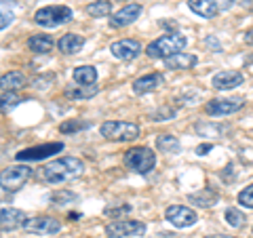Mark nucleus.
<instances>
[{"label":"nucleus","mask_w":253,"mask_h":238,"mask_svg":"<svg viewBox=\"0 0 253 238\" xmlns=\"http://www.w3.org/2000/svg\"><path fill=\"white\" fill-rule=\"evenodd\" d=\"M83 169L84 164L81 158H74V156L57 158V160L42 166V179L49 181V184H68V181H74L76 177H81Z\"/></svg>","instance_id":"obj_1"},{"label":"nucleus","mask_w":253,"mask_h":238,"mask_svg":"<svg viewBox=\"0 0 253 238\" xmlns=\"http://www.w3.org/2000/svg\"><path fill=\"white\" fill-rule=\"evenodd\" d=\"M186 36L181 34H167V36H161L152 40L148 46H146V55L152 59H167L171 55L179 53L181 49L186 46Z\"/></svg>","instance_id":"obj_2"},{"label":"nucleus","mask_w":253,"mask_h":238,"mask_svg":"<svg viewBox=\"0 0 253 238\" xmlns=\"http://www.w3.org/2000/svg\"><path fill=\"white\" fill-rule=\"evenodd\" d=\"M72 19V9L63 4H51V6H42L34 13V23L42 28H57L63 26Z\"/></svg>","instance_id":"obj_3"},{"label":"nucleus","mask_w":253,"mask_h":238,"mask_svg":"<svg viewBox=\"0 0 253 238\" xmlns=\"http://www.w3.org/2000/svg\"><path fill=\"white\" fill-rule=\"evenodd\" d=\"M125 164H126V169L135 171V173H139V175H146V173H150L154 169L156 154L150 148H144V146L131 148L129 152L125 154Z\"/></svg>","instance_id":"obj_4"},{"label":"nucleus","mask_w":253,"mask_h":238,"mask_svg":"<svg viewBox=\"0 0 253 238\" xmlns=\"http://www.w3.org/2000/svg\"><path fill=\"white\" fill-rule=\"evenodd\" d=\"M32 177V166L28 164H15V166H6L0 173V188L4 192H17L26 186V181Z\"/></svg>","instance_id":"obj_5"},{"label":"nucleus","mask_w":253,"mask_h":238,"mask_svg":"<svg viewBox=\"0 0 253 238\" xmlns=\"http://www.w3.org/2000/svg\"><path fill=\"white\" fill-rule=\"evenodd\" d=\"M101 135L110 141H133L139 137V126L135 122H123V120H110L101 124Z\"/></svg>","instance_id":"obj_6"},{"label":"nucleus","mask_w":253,"mask_h":238,"mask_svg":"<svg viewBox=\"0 0 253 238\" xmlns=\"http://www.w3.org/2000/svg\"><path fill=\"white\" fill-rule=\"evenodd\" d=\"M146 232V224L144 221H135V219H118L114 224H110L106 228V234L110 238H129V236H139Z\"/></svg>","instance_id":"obj_7"},{"label":"nucleus","mask_w":253,"mask_h":238,"mask_svg":"<svg viewBox=\"0 0 253 238\" xmlns=\"http://www.w3.org/2000/svg\"><path fill=\"white\" fill-rule=\"evenodd\" d=\"M21 228L30 234H57L61 230V221L55 217H49V215H38V217H30V219L26 217Z\"/></svg>","instance_id":"obj_8"},{"label":"nucleus","mask_w":253,"mask_h":238,"mask_svg":"<svg viewBox=\"0 0 253 238\" xmlns=\"http://www.w3.org/2000/svg\"><path fill=\"white\" fill-rule=\"evenodd\" d=\"M63 150L61 141H53V144H44V146H34L28 150H21V152L15 154L19 162H30V160H42V158H49L53 154H57Z\"/></svg>","instance_id":"obj_9"},{"label":"nucleus","mask_w":253,"mask_h":238,"mask_svg":"<svg viewBox=\"0 0 253 238\" xmlns=\"http://www.w3.org/2000/svg\"><path fill=\"white\" fill-rule=\"evenodd\" d=\"M165 217H167L175 228H190L199 221L196 213L190 207H184V204H171V207H167Z\"/></svg>","instance_id":"obj_10"},{"label":"nucleus","mask_w":253,"mask_h":238,"mask_svg":"<svg viewBox=\"0 0 253 238\" xmlns=\"http://www.w3.org/2000/svg\"><path fill=\"white\" fill-rule=\"evenodd\" d=\"M245 106L243 97H232V99H211L205 106V112L211 116H226V114H234Z\"/></svg>","instance_id":"obj_11"},{"label":"nucleus","mask_w":253,"mask_h":238,"mask_svg":"<svg viewBox=\"0 0 253 238\" xmlns=\"http://www.w3.org/2000/svg\"><path fill=\"white\" fill-rule=\"evenodd\" d=\"M110 51H112V55L116 59L131 61L141 53V44L137 40H133V38H125V40H116L112 46H110Z\"/></svg>","instance_id":"obj_12"},{"label":"nucleus","mask_w":253,"mask_h":238,"mask_svg":"<svg viewBox=\"0 0 253 238\" xmlns=\"http://www.w3.org/2000/svg\"><path fill=\"white\" fill-rule=\"evenodd\" d=\"M141 4H126L123 6L121 11H116L112 17H110V28H125V26H131L139 15H141Z\"/></svg>","instance_id":"obj_13"},{"label":"nucleus","mask_w":253,"mask_h":238,"mask_svg":"<svg viewBox=\"0 0 253 238\" xmlns=\"http://www.w3.org/2000/svg\"><path fill=\"white\" fill-rule=\"evenodd\" d=\"M245 82V76L236 70H224V72H217L215 76L211 78V84L215 86L217 91H228V89H234Z\"/></svg>","instance_id":"obj_14"},{"label":"nucleus","mask_w":253,"mask_h":238,"mask_svg":"<svg viewBox=\"0 0 253 238\" xmlns=\"http://www.w3.org/2000/svg\"><path fill=\"white\" fill-rule=\"evenodd\" d=\"M26 221V213L19 209H0V232L17 230Z\"/></svg>","instance_id":"obj_15"},{"label":"nucleus","mask_w":253,"mask_h":238,"mask_svg":"<svg viewBox=\"0 0 253 238\" xmlns=\"http://www.w3.org/2000/svg\"><path fill=\"white\" fill-rule=\"evenodd\" d=\"M163 82H165V78L158 74V72H154V74H146V76H141V78H137V80L133 82V91H135L137 95L152 93V91L158 89V86H163Z\"/></svg>","instance_id":"obj_16"},{"label":"nucleus","mask_w":253,"mask_h":238,"mask_svg":"<svg viewBox=\"0 0 253 238\" xmlns=\"http://www.w3.org/2000/svg\"><path fill=\"white\" fill-rule=\"evenodd\" d=\"M196 63H199L196 55L184 53V51H179V53H175V55H171V57L165 59V66H167L169 70H190V68H194Z\"/></svg>","instance_id":"obj_17"},{"label":"nucleus","mask_w":253,"mask_h":238,"mask_svg":"<svg viewBox=\"0 0 253 238\" xmlns=\"http://www.w3.org/2000/svg\"><path fill=\"white\" fill-rule=\"evenodd\" d=\"M188 6L203 19H213L219 13L215 0H188Z\"/></svg>","instance_id":"obj_18"},{"label":"nucleus","mask_w":253,"mask_h":238,"mask_svg":"<svg viewBox=\"0 0 253 238\" xmlns=\"http://www.w3.org/2000/svg\"><path fill=\"white\" fill-rule=\"evenodd\" d=\"M97 91H99L97 84H72L63 91V95L68 99H91L93 95H97Z\"/></svg>","instance_id":"obj_19"},{"label":"nucleus","mask_w":253,"mask_h":238,"mask_svg":"<svg viewBox=\"0 0 253 238\" xmlns=\"http://www.w3.org/2000/svg\"><path fill=\"white\" fill-rule=\"evenodd\" d=\"M53 44L55 42L49 34H34V36H30V40H28V49L38 55H46L53 51Z\"/></svg>","instance_id":"obj_20"},{"label":"nucleus","mask_w":253,"mask_h":238,"mask_svg":"<svg viewBox=\"0 0 253 238\" xmlns=\"http://www.w3.org/2000/svg\"><path fill=\"white\" fill-rule=\"evenodd\" d=\"M21 86H26V74L23 72H6L0 76V89L2 91H17Z\"/></svg>","instance_id":"obj_21"},{"label":"nucleus","mask_w":253,"mask_h":238,"mask_svg":"<svg viewBox=\"0 0 253 238\" xmlns=\"http://www.w3.org/2000/svg\"><path fill=\"white\" fill-rule=\"evenodd\" d=\"M84 46V38L78 34H66L59 38V51L66 55H74Z\"/></svg>","instance_id":"obj_22"},{"label":"nucleus","mask_w":253,"mask_h":238,"mask_svg":"<svg viewBox=\"0 0 253 238\" xmlns=\"http://www.w3.org/2000/svg\"><path fill=\"white\" fill-rule=\"evenodd\" d=\"M74 80L76 84H95L97 80V70L93 66H81L74 70Z\"/></svg>","instance_id":"obj_23"},{"label":"nucleus","mask_w":253,"mask_h":238,"mask_svg":"<svg viewBox=\"0 0 253 238\" xmlns=\"http://www.w3.org/2000/svg\"><path fill=\"white\" fill-rule=\"evenodd\" d=\"M23 101V97H19L15 91H2L0 93V112H9V110L13 108H17L19 104Z\"/></svg>","instance_id":"obj_24"},{"label":"nucleus","mask_w":253,"mask_h":238,"mask_svg":"<svg viewBox=\"0 0 253 238\" xmlns=\"http://www.w3.org/2000/svg\"><path fill=\"white\" fill-rule=\"evenodd\" d=\"M86 13L91 15V17H108L110 13H112V2L110 0H95L86 6Z\"/></svg>","instance_id":"obj_25"},{"label":"nucleus","mask_w":253,"mask_h":238,"mask_svg":"<svg viewBox=\"0 0 253 238\" xmlns=\"http://www.w3.org/2000/svg\"><path fill=\"white\" fill-rule=\"evenodd\" d=\"M156 148L161 150V152H169V154H175L179 152V141L173 137V135H158L156 137Z\"/></svg>","instance_id":"obj_26"},{"label":"nucleus","mask_w":253,"mask_h":238,"mask_svg":"<svg viewBox=\"0 0 253 238\" xmlns=\"http://www.w3.org/2000/svg\"><path fill=\"white\" fill-rule=\"evenodd\" d=\"M76 200H78L76 194H74V192H66V190H59V192L51 194V202L57 204V207H66V204L76 202Z\"/></svg>","instance_id":"obj_27"},{"label":"nucleus","mask_w":253,"mask_h":238,"mask_svg":"<svg viewBox=\"0 0 253 238\" xmlns=\"http://www.w3.org/2000/svg\"><path fill=\"white\" fill-rule=\"evenodd\" d=\"M224 217H226V224L232 226V228H241L245 224V215H243L239 209H226Z\"/></svg>","instance_id":"obj_28"},{"label":"nucleus","mask_w":253,"mask_h":238,"mask_svg":"<svg viewBox=\"0 0 253 238\" xmlns=\"http://www.w3.org/2000/svg\"><path fill=\"white\" fill-rule=\"evenodd\" d=\"M83 129H89V122L86 120H66L61 126H59V131L61 133H74V131H83Z\"/></svg>","instance_id":"obj_29"},{"label":"nucleus","mask_w":253,"mask_h":238,"mask_svg":"<svg viewBox=\"0 0 253 238\" xmlns=\"http://www.w3.org/2000/svg\"><path fill=\"white\" fill-rule=\"evenodd\" d=\"M239 202L243 204V207L253 209V184H251V186H247L245 190H241V192H239Z\"/></svg>","instance_id":"obj_30"},{"label":"nucleus","mask_w":253,"mask_h":238,"mask_svg":"<svg viewBox=\"0 0 253 238\" xmlns=\"http://www.w3.org/2000/svg\"><path fill=\"white\" fill-rule=\"evenodd\" d=\"M207 194H209V190L205 192V196H201V194L190 196V200H196V204H199V207H213V204H215V200H217V196L207 198Z\"/></svg>","instance_id":"obj_31"},{"label":"nucleus","mask_w":253,"mask_h":238,"mask_svg":"<svg viewBox=\"0 0 253 238\" xmlns=\"http://www.w3.org/2000/svg\"><path fill=\"white\" fill-rule=\"evenodd\" d=\"M173 116H175V110L173 108H161L152 114V120H171Z\"/></svg>","instance_id":"obj_32"},{"label":"nucleus","mask_w":253,"mask_h":238,"mask_svg":"<svg viewBox=\"0 0 253 238\" xmlns=\"http://www.w3.org/2000/svg\"><path fill=\"white\" fill-rule=\"evenodd\" d=\"M13 23V13L9 11H0V32H2L4 28H9Z\"/></svg>","instance_id":"obj_33"},{"label":"nucleus","mask_w":253,"mask_h":238,"mask_svg":"<svg viewBox=\"0 0 253 238\" xmlns=\"http://www.w3.org/2000/svg\"><path fill=\"white\" fill-rule=\"evenodd\" d=\"M129 211H131L129 204H123L121 209H106L108 215H121V213H129Z\"/></svg>","instance_id":"obj_34"},{"label":"nucleus","mask_w":253,"mask_h":238,"mask_svg":"<svg viewBox=\"0 0 253 238\" xmlns=\"http://www.w3.org/2000/svg\"><path fill=\"white\" fill-rule=\"evenodd\" d=\"M215 2H217V9L219 11H228V9H232L234 0H215Z\"/></svg>","instance_id":"obj_35"},{"label":"nucleus","mask_w":253,"mask_h":238,"mask_svg":"<svg viewBox=\"0 0 253 238\" xmlns=\"http://www.w3.org/2000/svg\"><path fill=\"white\" fill-rule=\"evenodd\" d=\"M213 146L211 144H203V146H199V148H196V154H201V156H205V154H207L209 152V150H211Z\"/></svg>","instance_id":"obj_36"},{"label":"nucleus","mask_w":253,"mask_h":238,"mask_svg":"<svg viewBox=\"0 0 253 238\" xmlns=\"http://www.w3.org/2000/svg\"><path fill=\"white\" fill-rule=\"evenodd\" d=\"M245 42H247V44H251L253 46V30H247V32H245Z\"/></svg>","instance_id":"obj_37"},{"label":"nucleus","mask_w":253,"mask_h":238,"mask_svg":"<svg viewBox=\"0 0 253 238\" xmlns=\"http://www.w3.org/2000/svg\"><path fill=\"white\" fill-rule=\"evenodd\" d=\"M156 238H179V236L171 234V232H158V234H156Z\"/></svg>","instance_id":"obj_38"},{"label":"nucleus","mask_w":253,"mask_h":238,"mask_svg":"<svg viewBox=\"0 0 253 238\" xmlns=\"http://www.w3.org/2000/svg\"><path fill=\"white\" fill-rule=\"evenodd\" d=\"M243 6L245 9H253V0H243Z\"/></svg>","instance_id":"obj_39"},{"label":"nucleus","mask_w":253,"mask_h":238,"mask_svg":"<svg viewBox=\"0 0 253 238\" xmlns=\"http://www.w3.org/2000/svg\"><path fill=\"white\" fill-rule=\"evenodd\" d=\"M205 238H232V236H224V234H215V236H205Z\"/></svg>","instance_id":"obj_40"}]
</instances>
